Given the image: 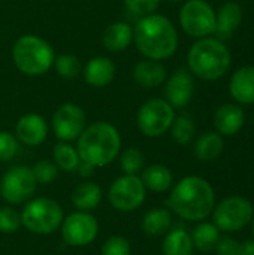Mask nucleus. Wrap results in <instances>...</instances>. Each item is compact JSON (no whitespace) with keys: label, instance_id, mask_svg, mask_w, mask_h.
Here are the masks:
<instances>
[{"label":"nucleus","instance_id":"nucleus-1","mask_svg":"<svg viewBox=\"0 0 254 255\" xmlns=\"http://www.w3.org/2000/svg\"><path fill=\"white\" fill-rule=\"evenodd\" d=\"M168 206L180 218L187 221L207 220L216 206L213 185L201 176L183 178L171 191Z\"/></svg>","mask_w":254,"mask_h":255},{"label":"nucleus","instance_id":"nucleus-2","mask_svg":"<svg viewBox=\"0 0 254 255\" xmlns=\"http://www.w3.org/2000/svg\"><path fill=\"white\" fill-rule=\"evenodd\" d=\"M133 42L144 58L166 60L178 48V33L169 18L160 13H151L139 18L133 28Z\"/></svg>","mask_w":254,"mask_h":255},{"label":"nucleus","instance_id":"nucleus-3","mask_svg":"<svg viewBox=\"0 0 254 255\" xmlns=\"http://www.w3.org/2000/svg\"><path fill=\"white\" fill-rule=\"evenodd\" d=\"M76 140V151L81 161L90 163L94 167H103L112 163L121 149L120 131L115 126L105 121L85 127Z\"/></svg>","mask_w":254,"mask_h":255},{"label":"nucleus","instance_id":"nucleus-4","mask_svg":"<svg viewBox=\"0 0 254 255\" xmlns=\"http://www.w3.org/2000/svg\"><path fill=\"white\" fill-rule=\"evenodd\" d=\"M232 63L228 46L217 37L198 39L187 54L189 70L204 79L217 81L226 75Z\"/></svg>","mask_w":254,"mask_h":255},{"label":"nucleus","instance_id":"nucleus-5","mask_svg":"<svg viewBox=\"0 0 254 255\" xmlns=\"http://www.w3.org/2000/svg\"><path fill=\"white\" fill-rule=\"evenodd\" d=\"M54 49L36 34H24L16 39L12 48V60L16 69L27 76L45 75L54 64Z\"/></svg>","mask_w":254,"mask_h":255},{"label":"nucleus","instance_id":"nucleus-6","mask_svg":"<svg viewBox=\"0 0 254 255\" xmlns=\"http://www.w3.org/2000/svg\"><path fill=\"white\" fill-rule=\"evenodd\" d=\"M22 226L34 235H51L63 223L61 206L48 197H36L25 203L21 212Z\"/></svg>","mask_w":254,"mask_h":255},{"label":"nucleus","instance_id":"nucleus-7","mask_svg":"<svg viewBox=\"0 0 254 255\" xmlns=\"http://www.w3.org/2000/svg\"><path fill=\"white\" fill-rule=\"evenodd\" d=\"M254 215V208L250 200L241 196H231L223 199L213 211L214 226L220 232L234 233L246 229Z\"/></svg>","mask_w":254,"mask_h":255},{"label":"nucleus","instance_id":"nucleus-8","mask_svg":"<svg viewBox=\"0 0 254 255\" xmlns=\"http://www.w3.org/2000/svg\"><path fill=\"white\" fill-rule=\"evenodd\" d=\"M181 28L192 37H208L216 30V10L207 0H187L180 9Z\"/></svg>","mask_w":254,"mask_h":255},{"label":"nucleus","instance_id":"nucleus-9","mask_svg":"<svg viewBox=\"0 0 254 255\" xmlns=\"http://www.w3.org/2000/svg\"><path fill=\"white\" fill-rule=\"evenodd\" d=\"M175 120L174 108L165 99H151L145 102L136 117L139 131L147 137H159L165 134Z\"/></svg>","mask_w":254,"mask_h":255},{"label":"nucleus","instance_id":"nucleus-10","mask_svg":"<svg viewBox=\"0 0 254 255\" xmlns=\"http://www.w3.org/2000/svg\"><path fill=\"white\" fill-rule=\"evenodd\" d=\"M145 187L138 175H124L117 178L108 191L112 208L118 212H133L145 200Z\"/></svg>","mask_w":254,"mask_h":255},{"label":"nucleus","instance_id":"nucleus-11","mask_svg":"<svg viewBox=\"0 0 254 255\" xmlns=\"http://www.w3.org/2000/svg\"><path fill=\"white\" fill-rule=\"evenodd\" d=\"M36 179L30 167L15 166L9 169L0 181L1 197L12 205L28 202L36 191Z\"/></svg>","mask_w":254,"mask_h":255},{"label":"nucleus","instance_id":"nucleus-12","mask_svg":"<svg viewBox=\"0 0 254 255\" xmlns=\"http://www.w3.org/2000/svg\"><path fill=\"white\" fill-rule=\"evenodd\" d=\"M61 236L63 241L70 247H87L90 245L99 233L97 220L84 211H78L70 214L61 223Z\"/></svg>","mask_w":254,"mask_h":255},{"label":"nucleus","instance_id":"nucleus-13","mask_svg":"<svg viewBox=\"0 0 254 255\" xmlns=\"http://www.w3.org/2000/svg\"><path fill=\"white\" fill-rule=\"evenodd\" d=\"M52 131L60 142H73L85 130L87 117L81 106L64 103L52 115Z\"/></svg>","mask_w":254,"mask_h":255},{"label":"nucleus","instance_id":"nucleus-14","mask_svg":"<svg viewBox=\"0 0 254 255\" xmlns=\"http://www.w3.org/2000/svg\"><path fill=\"white\" fill-rule=\"evenodd\" d=\"M195 91V82L190 72L186 69L175 70L165 81V100L172 108H183L190 103Z\"/></svg>","mask_w":254,"mask_h":255},{"label":"nucleus","instance_id":"nucleus-15","mask_svg":"<svg viewBox=\"0 0 254 255\" xmlns=\"http://www.w3.org/2000/svg\"><path fill=\"white\" fill-rule=\"evenodd\" d=\"M15 133L16 139L24 145L37 146L48 136V124L39 114H25L18 120Z\"/></svg>","mask_w":254,"mask_h":255},{"label":"nucleus","instance_id":"nucleus-16","mask_svg":"<svg viewBox=\"0 0 254 255\" xmlns=\"http://www.w3.org/2000/svg\"><path fill=\"white\" fill-rule=\"evenodd\" d=\"M246 124V114L240 105L225 103L222 105L214 115V127L222 136L237 134Z\"/></svg>","mask_w":254,"mask_h":255},{"label":"nucleus","instance_id":"nucleus-17","mask_svg":"<svg viewBox=\"0 0 254 255\" xmlns=\"http://www.w3.org/2000/svg\"><path fill=\"white\" fill-rule=\"evenodd\" d=\"M229 93L240 105L254 103V66H243L234 72L229 81Z\"/></svg>","mask_w":254,"mask_h":255},{"label":"nucleus","instance_id":"nucleus-18","mask_svg":"<svg viewBox=\"0 0 254 255\" xmlns=\"http://www.w3.org/2000/svg\"><path fill=\"white\" fill-rule=\"evenodd\" d=\"M166 78V67L157 60L144 58L138 61L133 67V79L142 88H156L165 84Z\"/></svg>","mask_w":254,"mask_h":255},{"label":"nucleus","instance_id":"nucleus-19","mask_svg":"<svg viewBox=\"0 0 254 255\" xmlns=\"http://www.w3.org/2000/svg\"><path fill=\"white\" fill-rule=\"evenodd\" d=\"M82 73L90 87L103 88L112 82L115 76V64L108 57H93L85 64Z\"/></svg>","mask_w":254,"mask_h":255},{"label":"nucleus","instance_id":"nucleus-20","mask_svg":"<svg viewBox=\"0 0 254 255\" xmlns=\"http://www.w3.org/2000/svg\"><path fill=\"white\" fill-rule=\"evenodd\" d=\"M243 22V7L235 1H226L216 12V30L219 39L231 37Z\"/></svg>","mask_w":254,"mask_h":255},{"label":"nucleus","instance_id":"nucleus-21","mask_svg":"<svg viewBox=\"0 0 254 255\" xmlns=\"http://www.w3.org/2000/svg\"><path fill=\"white\" fill-rule=\"evenodd\" d=\"M133 42V28L130 24L117 21L108 25L102 34L103 46L111 52H121Z\"/></svg>","mask_w":254,"mask_h":255},{"label":"nucleus","instance_id":"nucleus-22","mask_svg":"<svg viewBox=\"0 0 254 255\" xmlns=\"http://www.w3.org/2000/svg\"><path fill=\"white\" fill-rule=\"evenodd\" d=\"M139 178H141L145 188L156 191V193L168 191L174 184L172 172L163 164H153V166L145 167L141 172Z\"/></svg>","mask_w":254,"mask_h":255},{"label":"nucleus","instance_id":"nucleus-23","mask_svg":"<svg viewBox=\"0 0 254 255\" xmlns=\"http://www.w3.org/2000/svg\"><path fill=\"white\" fill-rule=\"evenodd\" d=\"M225 149V142L222 134L217 131H207L196 139L195 155L201 161H214L222 155Z\"/></svg>","mask_w":254,"mask_h":255},{"label":"nucleus","instance_id":"nucleus-24","mask_svg":"<svg viewBox=\"0 0 254 255\" xmlns=\"http://www.w3.org/2000/svg\"><path fill=\"white\" fill-rule=\"evenodd\" d=\"M102 202V190L94 182H82L72 191V203L76 209L88 212Z\"/></svg>","mask_w":254,"mask_h":255},{"label":"nucleus","instance_id":"nucleus-25","mask_svg":"<svg viewBox=\"0 0 254 255\" xmlns=\"http://www.w3.org/2000/svg\"><path fill=\"white\" fill-rule=\"evenodd\" d=\"M172 226V215L168 209L163 208H153L150 209L141 223V227L144 233L148 236H162L168 233V230Z\"/></svg>","mask_w":254,"mask_h":255},{"label":"nucleus","instance_id":"nucleus-26","mask_svg":"<svg viewBox=\"0 0 254 255\" xmlns=\"http://www.w3.org/2000/svg\"><path fill=\"white\" fill-rule=\"evenodd\" d=\"M193 241L190 233L183 229L171 230L163 241L162 253L163 255H192L193 254Z\"/></svg>","mask_w":254,"mask_h":255},{"label":"nucleus","instance_id":"nucleus-27","mask_svg":"<svg viewBox=\"0 0 254 255\" xmlns=\"http://www.w3.org/2000/svg\"><path fill=\"white\" fill-rule=\"evenodd\" d=\"M190 236L196 250L201 253H210L216 248L220 239V230L214 226V223H199Z\"/></svg>","mask_w":254,"mask_h":255},{"label":"nucleus","instance_id":"nucleus-28","mask_svg":"<svg viewBox=\"0 0 254 255\" xmlns=\"http://www.w3.org/2000/svg\"><path fill=\"white\" fill-rule=\"evenodd\" d=\"M54 161L55 166L64 172H73L81 163L76 148L69 145L67 142H58L54 146Z\"/></svg>","mask_w":254,"mask_h":255},{"label":"nucleus","instance_id":"nucleus-29","mask_svg":"<svg viewBox=\"0 0 254 255\" xmlns=\"http://www.w3.org/2000/svg\"><path fill=\"white\" fill-rule=\"evenodd\" d=\"M171 134H172V139L178 143V145H189L195 134H196V127H195V123L186 117V115H181V117H177L171 126Z\"/></svg>","mask_w":254,"mask_h":255},{"label":"nucleus","instance_id":"nucleus-30","mask_svg":"<svg viewBox=\"0 0 254 255\" xmlns=\"http://www.w3.org/2000/svg\"><path fill=\"white\" fill-rule=\"evenodd\" d=\"M55 72L58 73V76L64 78V79H73L76 78L81 70H82V64L79 61V58L73 54H60L54 58V64Z\"/></svg>","mask_w":254,"mask_h":255},{"label":"nucleus","instance_id":"nucleus-31","mask_svg":"<svg viewBox=\"0 0 254 255\" xmlns=\"http://www.w3.org/2000/svg\"><path fill=\"white\" fill-rule=\"evenodd\" d=\"M145 157L138 148H127L120 155V167L126 175H138L144 170Z\"/></svg>","mask_w":254,"mask_h":255},{"label":"nucleus","instance_id":"nucleus-32","mask_svg":"<svg viewBox=\"0 0 254 255\" xmlns=\"http://www.w3.org/2000/svg\"><path fill=\"white\" fill-rule=\"evenodd\" d=\"M22 226L21 214L9 206L0 208V233H15Z\"/></svg>","mask_w":254,"mask_h":255},{"label":"nucleus","instance_id":"nucleus-33","mask_svg":"<svg viewBox=\"0 0 254 255\" xmlns=\"http://www.w3.org/2000/svg\"><path fill=\"white\" fill-rule=\"evenodd\" d=\"M31 172L34 175L36 182H39V184H51L58 175V167L55 166V163H51L48 160H42V161L36 163L31 167Z\"/></svg>","mask_w":254,"mask_h":255},{"label":"nucleus","instance_id":"nucleus-34","mask_svg":"<svg viewBox=\"0 0 254 255\" xmlns=\"http://www.w3.org/2000/svg\"><path fill=\"white\" fill-rule=\"evenodd\" d=\"M159 4H160V0H124L126 9L139 18L156 13V10L159 9Z\"/></svg>","mask_w":254,"mask_h":255},{"label":"nucleus","instance_id":"nucleus-35","mask_svg":"<svg viewBox=\"0 0 254 255\" xmlns=\"http://www.w3.org/2000/svg\"><path fill=\"white\" fill-rule=\"evenodd\" d=\"M132 248L126 238L123 236H112L109 238L103 247H102V255H130Z\"/></svg>","mask_w":254,"mask_h":255},{"label":"nucleus","instance_id":"nucleus-36","mask_svg":"<svg viewBox=\"0 0 254 255\" xmlns=\"http://www.w3.org/2000/svg\"><path fill=\"white\" fill-rule=\"evenodd\" d=\"M18 152V139L9 131H0V161H9Z\"/></svg>","mask_w":254,"mask_h":255},{"label":"nucleus","instance_id":"nucleus-37","mask_svg":"<svg viewBox=\"0 0 254 255\" xmlns=\"http://www.w3.org/2000/svg\"><path fill=\"white\" fill-rule=\"evenodd\" d=\"M240 247L241 244L234 238H220L214 251L217 255H240Z\"/></svg>","mask_w":254,"mask_h":255},{"label":"nucleus","instance_id":"nucleus-38","mask_svg":"<svg viewBox=\"0 0 254 255\" xmlns=\"http://www.w3.org/2000/svg\"><path fill=\"white\" fill-rule=\"evenodd\" d=\"M94 169H96L94 166H91L90 163H85V161H81L79 166L76 167V170L79 172V176H82V178H90L93 175Z\"/></svg>","mask_w":254,"mask_h":255},{"label":"nucleus","instance_id":"nucleus-39","mask_svg":"<svg viewBox=\"0 0 254 255\" xmlns=\"http://www.w3.org/2000/svg\"><path fill=\"white\" fill-rule=\"evenodd\" d=\"M240 255H254V239L244 241L240 247Z\"/></svg>","mask_w":254,"mask_h":255},{"label":"nucleus","instance_id":"nucleus-40","mask_svg":"<svg viewBox=\"0 0 254 255\" xmlns=\"http://www.w3.org/2000/svg\"><path fill=\"white\" fill-rule=\"evenodd\" d=\"M252 232H253V239H254V215H253V220H252Z\"/></svg>","mask_w":254,"mask_h":255},{"label":"nucleus","instance_id":"nucleus-41","mask_svg":"<svg viewBox=\"0 0 254 255\" xmlns=\"http://www.w3.org/2000/svg\"><path fill=\"white\" fill-rule=\"evenodd\" d=\"M168 1H172V3H178V1H183V0H168Z\"/></svg>","mask_w":254,"mask_h":255}]
</instances>
